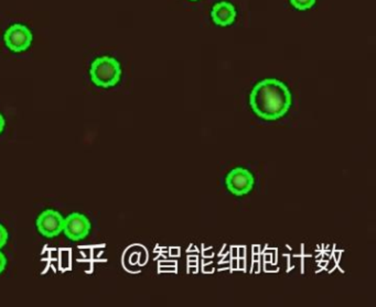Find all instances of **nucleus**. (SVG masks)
<instances>
[{
    "label": "nucleus",
    "mask_w": 376,
    "mask_h": 307,
    "mask_svg": "<svg viewBox=\"0 0 376 307\" xmlns=\"http://www.w3.org/2000/svg\"><path fill=\"white\" fill-rule=\"evenodd\" d=\"M90 75L92 82L98 87H114L122 78V66L112 56H100L90 65Z\"/></svg>",
    "instance_id": "nucleus-2"
},
{
    "label": "nucleus",
    "mask_w": 376,
    "mask_h": 307,
    "mask_svg": "<svg viewBox=\"0 0 376 307\" xmlns=\"http://www.w3.org/2000/svg\"><path fill=\"white\" fill-rule=\"evenodd\" d=\"M90 228L92 225L85 215L72 212L64 218L63 232L72 242H80L85 239L90 234Z\"/></svg>",
    "instance_id": "nucleus-5"
},
{
    "label": "nucleus",
    "mask_w": 376,
    "mask_h": 307,
    "mask_svg": "<svg viewBox=\"0 0 376 307\" xmlns=\"http://www.w3.org/2000/svg\"><path fill=\"white\" fill-rule=\"evenodd\" d=\"M212 19L216 25L226 27L232 25L236 18V10L232 4L221 1L216 4L212 9Z\"/></svg>",
    "instance_id": "nucleus-7"
},
{
    "label": "nucleus",
    "mask_w": 376,
    "mask_h": 307,
    "mask_svg": "<svg viewBox=\"0 0 376 307\" xmlns=\"http://www.w3.org/2000/svg\"><path fill=\"white\" fill-rule=\"evenodd\" d=\"M8 242V232L3 225L0 224V249L4 248Z\"/></svg>",
    "instance_id": "nucleus-9"
},
{
    "label": "nucleus",
    "mask_w": 376,
    "mask_h": 307,
    "mask_svg": "<svg viewBox=\"0 0 376 307\" xmlns=\"http://www.w3.org/2000/svg\"><path fill=\"white\" fill-rule=\"evenodd\" d=\"M6 266H7V259H6L5 254L0 252V274L5 271Z\"/></svg>",
    "instance_id": "nucleus-10"
},
{
    "label": "nucleus",
    "mask_w": 376,
    "mask_h": 307,
    "mask_svg": "<svg viewBox=\"0 0 376 307\" xmlns=\"http://www.w3.org/2000/svg\"><path fill=\"white\" fill-rule=\"evenodd\" d=\"M32 39L33 37H32L29 28L27 26L21 25V23H15V25L8 28L5 37H4V41H5L8 49L16 52V53L29 49Z\"/></svg>",
    "instance_id": "nucleus-4"
},
{
    "label": "nucleus",
    "mask_w": 376,
    "mask_h": 307,
    "mask_svg": "<svg viewBox=\"0 0 376 307\" xmlns=\"http://www.w3.org/2000/svg\"><path fill=\"white\" fill-rule=\"evenodd\" d=\"M36 224L42 236L54 238L63 232L64 218L56 210H46L40 214Z\"/></svg>",
    "instance_id": "nucleus-6"
},
{
    "label": "nucleus",
    "mask_w": 376,
    "mask_h": 307,
    "mask_svg": "<svg viewBox=\"0 0 376 307\" xmlns=\"http://www.w3.org/2000/svg\"><path fill=\"white\" fill-rule=\"evenodd\" d=\"M293 104V95L286 84L276 78H265L253 87L249 106L257 117L276 122L286 116Z\"/></svg>",
    "instance_id": "nucleus-1"
},
{
    "label": "nucleus",
    "mask_w": 376,
    "mask_h": 307,
    "mask_svg": "<svg viewBox=\"0 0 376 307\" xmlns=\"http://www.w3.org/2000/svg\"><path fill=\"white\" fill-rule=\"evenodd\" d=\"M225 186L235 198H244L254 190L255 176L244 166H235L225 176Z\"/></svg>",
    "instance_id": "nucleus-3"
},
{
    "label": "nucleus",
    "mask_w": 376,
    "mask_h": 307,
    "mask_svg": "<svg viewBox=\"0 0 376 307\" xmlns=\"http://www.w3.org/2000/svg\"><path fill=\"white\" fill-rule=\"evenodd\" d=\"M6 127V120L4 118L3 114H0V134H3Z\"/></svg>",
    "instance_id": "nucleus-11"
},
{
    "label": "nucleus",
    "mask_w": 376,
    "mask_h": 307,
    "mask_svg": "<svg viewBox=\"0 0 376 307\" xmlns=\"http://www.w3.org/2000/svg\"><path fill=\"white\" fill-rule=\"evenodd\" d=\"M291 5L299 10H307L315 5V0H291Z\"/></svg>",
    "instance_id": "nucleus-8"
}]
</instances>
